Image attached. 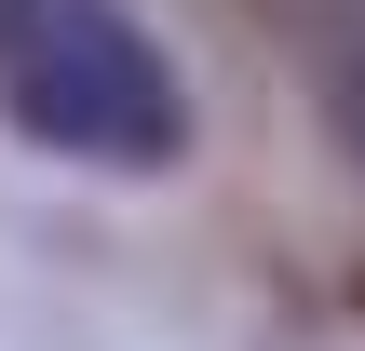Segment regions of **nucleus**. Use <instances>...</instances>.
Wrapping results in <instances>:
<instances>
[{
  "mask_svg": "<svg viewBox=\"0 0 365 351\" xmlns=\"http://www.w3.org/2000/svg\"><path fill=\"white\" fill-rule=\"evenodd\" d=\"M339 135L365 149V54H352V81H339Z\"/></svg>",
  "mask_w": 365,
  "mask_h": 351,
  "instance_id": "nucleus-2",
  "label": "nucleus"
},
{
  "mask_svg": "<svg viewBox=\"0 0 365 351\" xmlns=\"http://www.w3.org/2000/svg\"><path fill=\"white\" fill-rule=\"evenodd\" d=\"M0 122L95 176H163L190 149V81L122 0H0Z\"/></svg>",
  "mask_w": 365,
  "mask_h": 351,
  "instance_id": "nucleus-1",
  "label": "nucleus"
}]
</instances>
